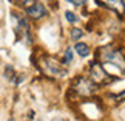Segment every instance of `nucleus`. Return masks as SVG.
Instances as JSON below:
<instances>
[{
	"label": "nucleus",
	"instance_id": "1",
	"mask_svg": "<svg viewBox=\"0 0 125 121\" xmlns=\"http://www.w3.org/2000/svg\"><path fill=\"white\" fill-rule=\"evenodd\" d=\"M102 67H107V65H113L116 67L119 73H125V56L124 53H121L116 48H111V47H104L97 51V59Z\"/></svg>",
	"mask_w": 125,
	"mask_h": 121
},
{
	"label": "nucleus",
	"instance_id": "2",
	"mask_svg": "<svg viewBox=\"0 0 125 121\" xmlns=\"http://www.w3.org/2000/svg\"><path fill=\"white\" fill-rule=\"evenodd\" d=\"M39 67L50 78H63V76H66V67L51 56H43L39 61Z\"/></svg>",
	"mask_w": 125,
	"mask_h": 121
},
{
	"label": "nucleus",
	"instance_id": "3",
	"mask_svg": "<svg viewBox=\"0 0 125 121\" xmlns=\"http://www.w3.org/2000/svg\"><path fill=\"white\" fill-rule=\"evenodd\" d=\"M90 78L96 85H100V84H105L108 81V78H113V76L104 68L99 61H94L90 67Z\"/></svg>",
	"mask_w": 125,
	"mask_h": 121
},
{
	"label": "nucleus",
	"instance_id": "4",
	"mask_svg": "<svg viewBox=\"0 0 125 121\" xmlns=\"http://www.w3.org/2000/svg\"><path fill=\"white\" fill-rule=\"evenodd\" d=\"M73 90L76 93L82 95V96H88L96 90V84L91 79H86V78L79 76V78H76L74 82H73Z\"/></svg>",
	"mask_w": 125,
	"mask_h": 121
},
{
	"label": "nucleus",
	"instance_id": "5",
	"mask_svg": "<svg viewBox=\"0 0 125 121\" xmlns=\"http://www.w3.org/2000/svg\"><path fill=\"white\" fill-rule=\"evenodd\" d=\"M26 14H28L30 19H32V20H39V19H42L43 16H46V8L43 6L42 3L36 2V3H32L31 6L26 8Z\"/></svg>",
	"mask_w": 125,
	"mask_h": 121
},
{
	"label": "nucleus",
	"instance_id": "6",
	"mask_svg": "<svg viewBox=\"0 0 125 121\" xmlns=\"http://www.w3.org/2000/svg\"><path fill=\"white\" fill-rule=\"evenodd\" d=\"M97 3L113 9L116 13H121V14L125 13V0H97Z\"/></svg>",
	"mask_w": 125,
	"mask_h": 121
},
{
	"label": "nucleus",
	"instance_id": "7",
	"mask_svg": "<svg viewBox=\"0 0 125 121\" xmlns=\"http://www.w3.org/2000/svg\"><path fill=\"white\" fill-rule=\"evenodd\" d=\"M76 51H77L79 56L85 57V56L90 54V47L86 45V43H83V42H79V43H76Z\"/></svg>",
	"mask_w": 125,
	"mask_h": 121
},
{
	"label": "nucleus",
	"instance_id": "8",
	"mask_svg": "<svg viewBox=\"0 0 125 121\" xmlns=\"http://www.w3.org/2000/svg\"><path fill=\"white\" fill-rule=\"evenodd\" d=\"M71 62H73V50H71V48H66L65 57H63V61H62V64L65 67H68V64H71Z\"/></svg>",
	"mask_w": 125,
	"mask_h": 121
},
{
	"label": "nucleus",
	"instance_id": "9",
	"mask_svg": "<svg viewBox=\"0 0 125 121\" xmlns=\"http://www.w3.org/2000/svg\"><path fill=\"white\" fill-rule=\"evenodd\" d=\"M12 3H16L19 5V6H23V8H28V6H31L32 3H36L37 0H11Z\"/></svg>",
	"mask_w": 125,
	"mask_h": 121
},
{
	"label": "nucleus",
	"instance_id": "10",
	"mask_svg": "<svg viewBox=\"0 0 125 121\" xmlns=\"http://www.w3.org/2000/svg\"><path fill=\"white\" fill-rule=\"evenodd\" d=\"M82 36H83V31L80 30V28H73V30H71V39L73 40H79Z\"/></svg>",
	"mask_w": 125,
	"mask_h": 121
},
{
	"label": "nucleus",
	"instance_id": "11",
	"mask_svg": "<svg viewBox=\"0 0 125 121\" xmlns=\"http://www.w3.org/2000/svg\"><path fill=\"white\" fill-rule=\"evenodd\" d=\"M65 16H66V20L71 22V23H76V22L79 20V17L76 16L74 13H71V11H66V13H65Z\"/></svg>",
	"mask_w": 125,
	"mask_h": 121
},
{
	"label": "nucleus",
	"instance_id": "12",
	"mask_svg": "<svg viewBox=\"0 0 125 121\" xmlns=\"http://www.w3.org/2000/svg\"><path fill=\"white\" fill-rule=\"evenodd\" d=\"M66 2L73 3V5H76V6H82V5H85L86 0H66Z\"/></svg>",
	"mask_w": 125,
	"mask_h": 121
},
{
	"label": "nucleus",
	"instance_id": "13",
	"mask_svg": "<svg viewBox=\"0 0 125 121\" xmlns=\"http://www.w3.org/2000/svg\"><path fill=\"white\" fill-rule=\"evenodd\" d=\"M5 73H6V76H8L9 79L16 78V76H12V73H14V71H12V67H11V65H8V67H6V71H5Z\"/></svg>",
	"mask_w": 125,
	"mask_h": 121
},
{
	"label": "nucleus",
	"instance_id": "14",
	"mask_svg": "<svg viewBox=\"0 0 125 121\" xmlns=\"http://www.w3.org/2000/svg\"><path fill=\"white\" fill-rule=\"evenodd\" d=\"M116 98H117V101H122V99H125V92H124V93H121V95H117Z\"/></svg>",
	"mask_w": 125,
	"mask_h": 121
},
{
	"label": "nucleus",
	"instance_id": "15",
	"mask_svg": "<svg viewBox=\"0 0 125 121\" xmlns=\"http://www.w3.org/2000/svg\"><path fill=\"white\" fill-rule=\"evenodd\" d=\"M54 121H65V120H62V118H57V120H54Z\"/></svg>",
	"mask_w": 125,
	"mask_h": 121
}]
</instances>
